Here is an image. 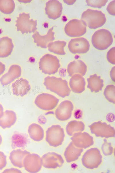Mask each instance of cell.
<instances>
[{
  "label": "cell",
  "mask_w": 115,
  "mask_h": 173,
  "mask_svg": "<svg viewBox=\"0 0 115 173\" xmlns=\"http://www.w3.org/2000/svg\"><path fill=\"white\" fill-rule=\"evenodd\" d=\"M85 129V125L81 121H72L69 122L66 127V132L70 136H72L74 133L81 132Z\"/></svg>",
  "instance_id": "83f0119b"
},
{
  "label": "cell",
  "mask_w": 115,
  "mask_h": 173,
  "mask_svg": "<svg viewBox=\"0 0 115 173\" xmlns=\"http://www.w3.org/2000/svg\"><path fill=\"white\" fill-rule=\"evenodd\" d=\"M115 1H112L108 5L107 7V10L108 13L110 15L115 16Z\"/></svg>",
  "instance_id": "e575fe53"
},
{
  "label": "cell",
  "mask_w": 115,
  "mask_h": 173,
  "mask_svg": "<svg viewBox=\"0 0 115 173\" xmlns=\"http://www.w3.org/2000/svg\"><path fill=\"white\" fill-rule=\"evenodd\" d=\"M30 89L28 81L23 78L16 80L12 85V93L17 96H23L26 95Z\"/></svg>",
  "instance_id": "ac0fdd59"
},
{
  "label": "cell",
  "mask_w": 115,
  "mask_h": 173,
  "mask_svg": "<svg viewBox=\"0 0 115 173\" xmlns=\"http://www.w3.org/2000/svg\"><path fill=\"white\" fill-rule=\"evenodd\" d=\"M40 70L42 73L49 75L57 73L60 67V61L55 56L49 54L43 56L39 63Z\"/></svg>",
  "instance_id": "277c9868"
},
{
  "label": "cell",
  "mask_w": 115,
  "mask_h": 173,
  "mask_svg": "<svg viewBox=\"0 0 115 173\" xmlns=\"http://www.w3.org/2000/svg\"><path fill=\"white\" fill-rule=\"evenodd\" d=\"M66 42L64 41H57L50 42L47 46L49 50L58 55H64L66 53L64 50Z\"/></svg>",
  "instance_id": "f1b7e54d"
},
{
  "label": "cell",
  "mask_w": 115,
  "mask_h": 173,
  "mask_svg": "<svg viewBox=\"0 0 115 173\" xmlns=\"http://www.w3.org/2000/svg\"><path fill=\"white\" fill-rule=\"evenodd\" d=\"M3 173H22L21 171L18 169L15 168H11L5 170Z\"/></svg>",
  "instance_id": "8d00e7d4"
},
{
  "label": "cell",
  "mask_w": 115,
  "mask_h": 173,
  "mask_svg": "<svg viewBox=\"0 0 115 173\" xmlns=\"http://www.w3.org/2000/svg\"><path fill=\"white\" fill-rule=\"evenodd\" d=\"M103 153L106 156L111 155L113 153V148L110 143L108 142L106 139L101 147Z\"/></svg>",
  "instance_id": "d6a6232c"
},
{
  "label": "cell",
  "mask_w": 115,
  "mask_h": 173,
  "mask_svg": "<svg viewBox=\"0 0 115 173\" xmlns=\"http://www.w3.org/2000/svg\"><path fill=\"white\" fill-rule=\"evenodd\" d=\"M68 47L70 52L73 54H83L89 51L90 44L86 39L79 37L72 39L69 42Z\"/></svg>",
  "instance_id": "4fadbf2b"
},
{
  "label": "cell",
  "mask_w": 115,
  "mask_h": 173,
  "mask_svg": "<svg viewBox=\"0 0 115 173\" xmlns=\"http://www.w3.org/2000/svg\"><path fill=\"white\" fill-rule=\"evenodd\" d=\"M23 166L25 170L29 172H37L42 168L41 158L37 154L30 153L24 159Z\"/></svg>",
  "instance_id": "8fae6325"
},
{
  "label": "cell",
  "mask_w": 115,
  "mask_h": 173,
  "mask_svg": "<svg viewBox=\"0 0 115 173\" xmlns=\"http://www.w3.org/2000/svg\"><path fill=\"white\" fill-rule=\"evenodd\" d=\"M91 133L97 137L108 138L115 136V129L110 125L100 121L95 122L89 126Z\"/></svg>",
  "instance_id": "ba28073f"
},
{
  "label": "cell",
  "mask_w": 115,
  "mask_h": 173,
  "mask_svg": "<svg viewBox=\"0 0 115 173\" xmlns=\"http://www.w3.org/2000/svg\"><path fill=\"white\" fill-rule=\"evenodd\" d=\"M115 87L112 84L107 85L105 89L103 94L109 102L115 104Z\"/></svg>",
  "instance_id": "4dcf8cb0"
},
{
  "label": "cell",
  "mask_w": 115,
  "mask_h": 173,
  "mask_svg": "<svg viewBox=\"0 0 115 173\" xmlns=\"http://www.w3.org/2000/svg\"><path fill=\"white\" fill-rule=\"evenodd\" d=\"M3 113V107L1 104H0V118L2 116Z\"/></svg>",
  "instance_id": "60d3db41"
},
{
  "label": "cell",
  "mask_w": 115,
  "mask_h": 173,
  "mask_svg": "<svg viewBox=\"0 0 115 173\" xmlns=\"http://www.w3.org/2000/svg\"><path fill=\"white\" fill-rule=\"evenodd\" d=\"M43 84L47 89L62 97L68 96L70 93L67 81L61 78L47 76L45 78Z\"/></svg>",
  "instance_id": "6da1fadb"
},
{
  "label": "cell",
  "mask_w": 115,
  "mask_h": 173,
  "mask_svg": "<svg viewBox=\"0 0 115 173\" xmlns=\"http://www.w3.org/2000/svg\"><path fill=\"white\" fill-rule=\"evenodd\" d=\"M16 120V115L14 111L6 110L0 118V126L3 129L10 128L15 124Z\"/></svg>",
  "instance_id": "cb8c5ba5"
},
{
  "label": "cell",
  "mask_w": 115,
  "mask_h": 173,
  "mask_svg": "<svg viewBox=\"0 0 115 173\" xmlns=\"http://www.w3.org/2000/svg\"><path fill=\"white\" fill-rule=\"evenodd\" d=\"M108 0H86L87 5L88 6L98 8H101L104 6L108 2Z\"/></svg>",
  "instance_id": "1f68e13d"
},
{
  "label": "cell",
  "mask_w": 115,
  "mask_h": 173,
  "mask_svg": "<svg viewBox=\"0 0 115 173\" xmlns=\"http://www.w3.org/2000/svg\"><path fill=\"white\" fill-rule=\"evenodd\" d=\"M64 137V129L59 125H53L46 131V140L52 146L56 147L61 145Z\"/></svg>",
  "instance_id": "8992f818"
},
{
  "label": "cell",
  "mask_w": 115,
  "mask_h": 173,
  "mask_svg": "<svg viewBox=\"0 0 115 173\" xmlns=\"http://www.w3.org/2000/svg\"><path fill=\"white\" fill-rule=\"evenodd\" d=\"M87 26L82 20L73 19L66 25L64 28L66 34L68 36L78 37L84 35L86 32Z\"/></svg>",
  "instance_id": "9c48e42d"
},
{
  "label": "cell",
  "mask_w": 115,
  "mask_h": 173,
  "mask_svg": "<svg viewBox=\"0 0 115 173\" xmlns=\"http://www.w3.org/2000/svg\"><path fill=\"white\" fill-rule=\"evenodd\" d=\"M59 99L54 96L47 93H42L36 98L34 103L39 108L48 111L54 109L57 106Z\"/></svg>",
  "instance_id": "30bf717a"
},
{
  "label": "cell",
  "mask_w": 115,
  "mask_h": 173,
  "mask_svg": "<svg viewBox=\"0 0 115 173\" xmlns=\"http://www.w3.org/2000/svg\"><path fill=\"white\" fill-rule=\"evenodd\" d=\"M5 69V65L3 63L0 62V76L4 73Z\"/></svg>",
  "instance_id": "f35d334b"
},
{
  "label": "cell",
  "mask_w": 115,
  "mask_h": 173,
  "mask_svg": "<svg viewBox=\"0 0 115 173\" xmlns=\"http://www.w3.org/2000/svg\"><path fill=\"white\" fill-rule=\"evenodd\" d=\"M15 8V4L13 0H0V11L6 14H10L13 12Z\"/></svg>",
  "instance_id": "f546056e"
},
{
  "label": "cell",
  "mask_w": 115,
  "mask_h": 173,
  "mask_svg": "<svg viewBox=\"0 0 115 173\" xmlns=\"http://www.w3.org/2000/svg\"><path fill=\"white\" fill-rule=\"evenodd\" d=\"M17 30L22 34L34 33L37 29V20L30 19V14L23 12L20 14L16 20Z\"/></svg>",
  "instance_id": "5b68a950"
},
{
  "label": "cell",
  "mask_w": 115,
  "mask_h": 173,
  "mask_svg": "<svg viewBox=\"0 0 115 173\" xmlns=\"http://www.w3.org/2000/svg\"><path fill=\"white\" fill-rule=\"evenodd\" d=\"M53 27H51L49 30L47 34L44 35H41L37 31L35 32L32 35V37L34 42L37 46L46 48L48 43L55 40V33L53 31Z\"/></svg>",
  "instance_id": "d6986e66"
},
{
  "label": "cell",
  "mask_w": 115,
  "mask_h": 173,
  "mask_svg": "<svg viewBox=\"0 0 115 173\" xmlns=\"http://www.w3.org/2000/svg\"><path fill=\"white\" fill-rule=\"evenodd\" d=\"M73 108V104L71 101L67 100L62 102L55 111L56 117L61 121L68 120L71 116Z\"/></svg>",
  "instance_id": "9a60e30c"
},
{
  "label": "cell",
  "mask_w": 115,
  "mask_h": 173,
  "mask_svg": "<svg viewBox=\"0 0 115 173\" xmlns=\"http://www.w3.org/2000/svg\"><path fill=\"white\" fill-rule=\"evenodd\" d=\"M81 19L89 28L93 29L102 26L106 20L105 14L101 11L89 9L83 12Z\"/></svg>",
  "instance_id": "7a4b0ae2"
},
{
  "label": "cell",
  "mask_w": 115,
  "mask_h": 173,
  "mask_svg": "<svg viewBox=\"0 0 115 173\" xmlns=\"http://www.w3.org/2000/svg\"><path fill=\"white\" fill-rule=\"evenodd\" d=\"M64 2L68 5H72L76 1L75 0H64Z\"/></svg>",
  "instance_id": "ab89813d"
},
{
  "label": "cell",
  "mask_w": 115,
  "mask_h": 173,
  "mask_svg": "<svg viewBox=\"0 0 115 173\" xmlns=\"http://www.w3.org/2000/svg\"><path fill=\"white\" fill-rule=\"evenodd\" d=\"M83 148L76 146L71 142L66 149L64 155L66 161L70 163L77 159L83 152Z\"/></svg>",
  "instance_id": "603a6c76"
},
{
  "label": "cell",
  "mask_w": 115,
  "mask_h": 173,
  "mask_svg": "<svg viewBox=\"0 0 115 173\" xmlns=\"http://www.w3.org/2000/svg\"><path fill=\"white\" fill-rule=\"evenodd\" d=\"M62 9V4L58 1L50 0L46 3L45 13L50 19L55 20L60 17Z\"/></svg>",
  "instance_id": "2e32d148"
},
{
  "label": "cell",
  "mask_w": 115,
  "mask_h": 173,
  "mask_svg": "<svg viewBox=\"0 0 115 173\" xmlns=\"http://www.w3.org/2000/svg\"><path fill=\"white\" fill-rule=\"evenodd\" d=\"M12 40L8 37L0 38V57L5 58L11 54L14 48Z\"/></svg>",
  "instance_id": "d4e9b609"
},
{
  "label": "cell",
  "mask_w": 115,
  "mask_h": 173,
  "mask_svg": "<svg viewBox=\"0 0 115 173\" xmlns=\"http://www.w3.org/2000/svg\"><path fill=\"white\" fill-rule=\"evenodd\" d=\"M87 80V87L91 92L97 93L102 90L103 86V81L100 76L94 74L91 75Z\"/></svg>",
  "instance_id": "484cf974"
},
{
  "label": "cell",
  "mask_w": 115,
  "mask_h": 173,
  "mask_svg": "<svg viewBox=\"0 0 115 173\" xmlns=\"http://www.w3.org/2000/svg\"><path fill=\"white\" fill-rule=\"evenodd\" d=\"M107 58L108 61L111 64H115V48L114 47L111 48L108 52Z\"/></svg>",
  "instance_id": "836d02e7"
},
{
  "label": "cell",
  "mask_w": 115,
  "mask_h": 173,
  "mask_svg": "<svg viewBox=\"0 0 115 173\" xmlns=\"http://www.w3.org/2000/svg\"><path fill=\"white\" fill-rule=\"evenodd\" d=\"M72 136V142L77 147L85 149L93 144V137L87 132H77Z\"/></svg>",
  "instance_id": "5bb4252c"
},
{
  "label": "cell",
  "mask_w": 115,
  "mask_h": 173,
  "mask_svg": "<svg viewBox=\"0 0 115 173\" xmlns=\"http://www.w3.org/2000/svg\"><path fill=\"white\" fill-rule=\"evenodd\" d=\"M85 82L81 75L76 74L72 76L69 81V85L72 91L77 93H80L85 90Z\"/></svg>",
  "instance_id": "44dd1931"
},
{
  "label": "cell",
  "mask_w": 115,
  "mask_h": 173,
  "mask_svg": "<svg viewBox=\"0 0 115 173\" xmlns=\"http://www.w3.org/2000/svg\"><path fill=\"white\" fill-rule=\"evenodd\" d=\"M87 66L82 60H78L70 62L68 65L67 71L70 76L76 74L84 76L87 72Z\"/></svg>",
  "instance_id": "ffe728a7"
},
{
  "label": "cell",
  "mask_w": 115,
  "mask_h": 173,
  "mask_svg": "<svg viewBox=\"0 0 115 173\" xmlns=\"http://www.w3.org/2000/svg\"><path fill=\"white\" fill-rule=\"evenodd\" d=\"M7 163L6 156L3 153L0 151V170L6 166Z\"/></svg>",
  "instance_id": "d590c367"
},
{
  "label": "cell",
  "mask_w": 115,
  "mask_h": 173,
  "mask_svg": "<svg viewBox=\"0 0 115 173\" xmlns=\"http://www.w3.org/2000/svg\"><path fill=\"white\" fill-rule=\"evenodd\" d=\"M110 75L111 78L114 82H115V66L113 67L110 73Z\"/></svg>",
  "instance_id": "74e56055"
},
{
  "label": "cell",
  "mask_w": 115,
  "mask_h": 173,
  "mask_svg": "<svg viewBox=\"0 0 115 173\" xmlns=\"http://www.w3.org/2000/svg\"><path fill=\"white\" fill-rule=\"evenodd\" d=\"M2 138L1 137V135L0 134V145H1V144L2 142Z\"/></svg>",
  "instance_id": "b9f144b4"
},
{
  "label": "cell",
  "mask_w": 115,
  "mask_h": 173,
  "mask_svg": "<svg viewBox=\"0 0 115 173\" xmlns=\"http://www.w3.org/2000/svg\"><path fill=\"white\" fill-rule=\"evenodd\" d=\"M22 69L18 65L14 64L10 67L7 72L0 78V82L3 86H6L20 77Z\"/></svg>",
  "instance_id": "e0dca14e"
},
{
  "label": "cell",
  "mask_w": 115,
  "mask_h": 173,
  "mask_svg": "<svg viewBox=\"0 0 115 173\" xmlns=\"http://www.w3.org/2000/svg\"><path fill=\"white\" fill-rule=\"evenodd\" d=\"M102 156L97 148L87 150L83 155L82 162L85 168L91 169L97 168L102 162Z\"/></svg>",
  "instance_id": "52a82bcc"
},
{
  "label": "cell",
  "mask_w": 115,
  "mask_h": 173,
  "mask_svg": "<svg viewBox=\"0 0 115 173\" xmlns=\"http://www.w3.org/2000/svg\"><path fill=\"white\" fill-rule=\"evenodd\" d=\"M28 132L30 138L33 140L39 142L44 137V131L42 127L39 125L33 123L28 127Z\"/></svg>",
  "instance_id": "4316f807"
},
{
  "label": "cell",
  "mask_w": 115,
  "mask_h": 173,
  "mask_svg": "<svg viewBox=\"0 0 115 173\" xmlns=\"http://www.w3.org/2000/svg\"><path fill=\"white\" fill-rule=\"evenodd\" d=\"M41 158L42 166L47 168L55 169L62 167L64 160L62 156L55 152H48L44 154Z\"/></svg>",
  "instance_id": "7c38bea8"
},
{
  "label": "cell",
  "mask_w": 115,
  "mask_h": 173,
  "mask_svg": "<svg viewBox=\"0 0 115 173\" xmlns=\"http://www.w3.org/2000/svg\"><path fill=\"white\" fill-rule=\"evenodd\" d=\"M113 42V38L111 33L105 29L97 31L92 37L91 42L93 46L99 50L107 49Z\"/></svg>",
  "instance_id": "3957f363"
},
{
  "label": "cell",
  "mask_w": 115,
  "mask_h": 173,
  "mask_svg": "<svg viewBox=\"0 0 115 173\" xmlns=\"http://www.w3.org/2000/svg\"><path fill=\"white\" fill-rule=\"evenodd\" d=\"M29 153V152L26 150H22L20 149L14 150L10 154L9 159L13 166L21 168L23 167L24 159Z\"/></svg>",
  "instance_id": "7402d4cb"
}]
</instances>
